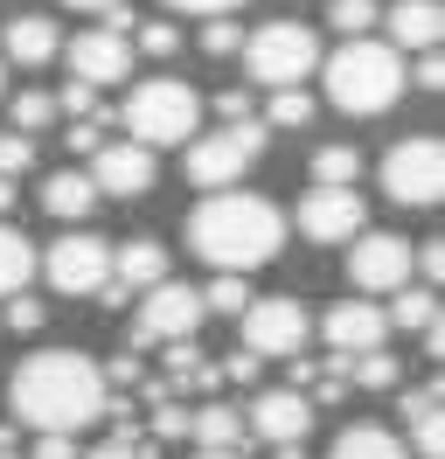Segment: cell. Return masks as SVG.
<instances>
[{
  "mask_svg": "<svg viewBox=\"0 0 445 459\" xmlns=\"http://www.w3.org/2000/svg\"><path fill=\"white\" fill-rule=\"evenodd\" d=\"M278 244H285V216L250 188H209V202H195L188 216V251L216 272H257L278 258Z\"/></svg>",
  "mask_w": 445,
  "mask_h": 459,
  "instance_id": "obj_1",
  "label": "cell"
},
{
  "mask_svg": "<svg viewBox=\"0 0 445 459\" xmlns=\"http://www.w3.org/2000/svg\"><path fill=\"white\" fill-rule=\"evenodd\" d=\"M14 418L35 431H83L105 418V369L77 348H42L14 369Z\"/></svg>",
  "mask_w": 445,
  "mask_h": 459,
  "instance_id": "obj_2",
  "label": "cell"
},
{
  "mask_svg": "<svg viewBox=\"0 0 445 459\" xmlns=\"http://www.w3.org/2000/svg\"><path fill=\"white\" fill-rule=\"evenodd\" d=\"M320 77H327V105L334 112L376 118V112H389V105L404 98V49L369 42V35H348V42L320 63Z\"/></svg>",
  "mask_w": 445,
  "mask_h": 459,
  "instance_id": "obj_3",
  "label": "cell"
},
{
  "mask_svg": "<svg viewBox=\"0 0 445 459\" xmlns=\"http://www.w3.org/2000/svg\"><path fill=\"white\" fill-rule=\"evenodd\" d=\"M118 118H126V133L139 146H181L202 126V98L181 77H146V84H133V98H126Z\"/></svg>",
  "mask_w": 445,
  "mask_h": 459,
  "instance_id": "obj_4",
  "label": "cell"
},
{
  "mask_svg": "<svg viewBox=\"0 0 445 459\" xmlns=\"http://www.w3.org/2000/svg\"><path fill=\"white\" fill-rule=\"evenodd\" d=\"M244 70L250 84H306L313 70H320V35L306 29V22H265L257 35H244Z\"/></svg>",
  "mask_w": 445,
  "mask_h": 459,
  "instance_id": "obj_5",
  "label": "cell"
},
{
  "mask_svg": "<svg viewBox=\"0 0 445 459\" xmlns=\"http://www.w3.org/2000/svg\"><path fill=\"white\" fill-rule=\"evenodd\" d=\"M265 118H222V133H202V140H188V181L195 188H237L250 174V160L265 153Z\"/></svg>",
  "mask_w": 445,
  "mask_h": 459,
  "instance_id": "obj_6",
  "label": "cell"
},
{
  "mask_svg": "<svg viewBox=\"0 0 445 459\" xmlns=\"http://www.w3.org/2000/svg\"><path fill=\"white\" fill-rule=\"evenodd\" d=\"M445 188V153L432 133H417V140H397L383 153V195L397 209H432Z\"/></svg>",
  "mask_w": 445,
  "mask_h": 459,
  "instance_id": "obj_7",
  "label": "cell"
},
{
  "mask_svg": "<svg viewBox=\"0 0 445 459\" xmlns=\"http://www.w3.org/2000/svg\"><path fill=\"white\" fill-rule=\"evenodd\" d=\"M202 292L195 286H174V279H153L146 299H139V320H133V348H161V342H188L202 334Z\"/></svg>",
  "mask_w": 445,
  "mask_h": 459,
  "instance_id": "obj_8",
  "label": "cell"
},
{
  "mask_svg": "<svg viewBox=\"0 0 445 459\" xmlns=\"http://www.w3.org/2000/svg\"><path fill=\"white\" fill-rule=\"evenodd\" d=\"M35 264H42V279H49L63 299H91V292L111 279V244L91 237V230H70V237L49 244V258H35Z\"/></svg>",
  "mask_w": 445,
  "mask_h": 459,
  "instance_id": "obj_9",
  "label": "cell"
},
{
  "mask_svg": "<svg viewBox=\"0 0 445 459\" xmlns=\"http://www.w3.org/2000/svg\"><path fill=\"white\" fill-rule=\"evenodd\" d=\"M244 348L257 362H285L306 348V307L292 292H272V299H244Z\"/></svg>",
  "mask_w": 445,
  "mask_h": 459,
  "instance_id": "obj_10",
  "label": "cell"
},
{
  "mask_svg": "<svg viewBox=\"0 0 445 459\" xmlns=\"http://www.w3.org/2000/svg\"><path fill=\"white\" fill-rule=\"evenodd\" d=\"M411 279V244L389 230H355L348 237V286L355 292H397Z\"/></svg>",
  "mask_w": 445,
  "mask_h": 459,
  "instance_id": "obj_11",
  "label": "cell"
},
{
  "mask_svg": "<svg viewBox=\"0 0 445 459\" xmlns=\"http://www.w3.org/2000/svg\"><path fill=\"white\" fill-rule=\"evenodd\" d=\"M355 230H369V202L355 195V188H306L300 202V237L306 244H348Z\"/></svg>",
  "mask_w": 445,
  "mask_h": 459,
  "instance_id": "obj_12",
  "label": "cell"
},
{
  "mask_svg": "<svg viewBox=\"0 0 445 459\" xmlns=\"http://www.w3.org/2000/svg\"><path fill=\"white\" fill-rule=\"evenodd\" d=\"M153 146H139V140H105L98 153H91V188L98 195H118V202H133L153 188Z\"/></svg>",
  "mask_w": 445,
  "mask_h": 459,
  "instance_id": "obj_13",
  "label": "cell"
},
{
  "mask_svg": "<svg viewBox=\"0 0 445 459\" xmlns=\"http://www.w3.org/2000/svg\"><path fill=\"white\" fill-rule=\"evenodd\" d=\"M313 403H306V390L292 383V390H257L250 397V411H244V431H257L265 446H300L306 431H313Z\"/></svg>",
  "mask_w": 445,
  "mask_h": 459,
  "instance_id": "obj_14",
  "label": "cell"
},
{
  "mask_svg": "<svg viewBox=\"0 0 445 459\" xmlns=\"http://www.w3.org/2000/svg\"><path fill=\"white\" fill-rule=\"evenodd\" d=\"M320 334H327L334 355H362V348H383L389 342V320L376 299H334L327 320H320Z\"/></svg>",
  "mask_w": 445,
  "mask_h": 459,
  "instance_id": "obj_15",
  "label": "cell"
},
{
  "mask_svg": "<svg viewBox=\"0 0 445 459\" xmlns=\"http://www.w3.org/2000/svg\"><path fill=\"white\" fill-rule=\"evenodd\" d=\"M126 70H133V42L118 29H91L70 42V77H83V84H126Z\"/></svg>",
  "mask_w": 445,
  "mask_h": 459,
  "instance_id": "obj_16",
  "label": "cell"
},
{
  "mask_svg": "<svg viewBox=\"0 0 445 459\" xmlns=\"http://www.w3.org/2000/svg\"><path fill=\"white\" fill-rule=\"evenodd\" d=\"M389 29V49H432L439 42V29H445V7L439 0H397L389 14H376Z\"/></svg>",
  "mask_w": 445,
  "mask_h": 459,
  "instance_id": "obj_17",
  "label": "cell"
},
{
  "mask_svg": "<svg viewBox=\"0 0 445 459\" xmlns=\"http://www.w3.org/2000/svg\"><path fill=\"white\" fill-rule=\"evenodd\" d=\"M111 279H118L126 292H146L153 279H167V244H153V237L111 244Z\"/></svg>",
  "mask_w": 445,
  "mask_h": 459,
  "instance_id": "obj_18",
  "label": "cell"
},
{
  "mask_svg": "<svg viewBox=\"0 0 445 459\" xmlns=\"http://www.w3.org/2000/svg\"><path fill=\"white\" fill-rule=\"evenodd\" d=\"M0 49H7V63H22V70H42L63 42H56V22H49V14H14Z\"/></svg>",
  "mask_w": 445,
  "mask_h": 459,
  "instance_id": "obj_19",
  "label": "cell"
},
{
  "mask_svg": "<svg viewBox=\"0 0 445 459\" xmlns=\"http://www.w3.org/2000/svg\"><path fill=\"white\" fill-rule=\"evenodd\" d=\"M42 209H49L56 223H83L91 209H98V188H91V174L83 168H56L42 181Z\"/></svg>",
  "mask_w": 445,
  "mask_h": 459,
  "instance_id": "obj_20",
  "label": "cell"
},
{
  "mask_svg": "<svg viewBox=\"0 0 445 459\" xmlns=\"http://www.w3.org/2000/svg\"><path fill=\"white\" fill-rule=\"evenodd\" d=\"M404 425H411V459H439V383L404 390Z\"/></svg>",
  "mask_w": 445,
  "mask_h": 459,
  "instance_id": "obj_21",
  "label": "cell"
},
{
  "mask_svg": "<svg viewBox=\"0 0 445 459\" xmlns=\"http://www.w3.org/2000/svg\"><path fill=\"white\" fill-rule=\"evenodd\" d=\"M327 459H411V446L383 425H348L341 438L327 446Z\"/></svg>",
  "mask_w": 445,
  "mask_h": 459,
  "instance_id": "obj_22",
  "label": "cell"
},
{
  "mask_svg": "<svg viewBox=\"0 0 445 459\" xmlns=\"http://www.w3.org/2000/svg\"><path fill=\"white\" fill-rule=\"evenodd\" d=\"M188 438L195 446H244V411L222 403V397H209L202 411H188Z\"/></svg>",
  "mask_w": 445,
  "mask_h": 459,
  "instance_id": "obj_23",
  "label": "cell"
},
{
  "mask_svg": "<svg viewBox=\"0 0 445 459\" xmlns=\"http://www.w3.org/2000/svg\"><path fill=\"white\" fill-rule=\"evenodd\" d=\"M28 279H35V244H28L14 223H0V299L22 292Z\"/></svg>",
  "mask_w": 445,
  "mask_h": 459,
  "instance_id": "obj_24",
  "label": "cell"
},
{
  "mask_svg": "<svg viewBox=\"0 0 445 459\" xmlns=\"http://www.w3.org/2000/svg\"><path fill=\"white\" fill-rule=\"evenodd\" d=\"M389 327H404V334H424V327H432V320H439V292L432 286H411V279H404V286H397V307H389Z\"/></svg>",
  "mask_w": 445,
  "mask_h": 459,
  "instance_id": "obj_25",
  "label": "cell"
},
{
  "mask_svg": "<svg viewBox=\"0 0 445 459\" xmlns=\"http://www.w3.org/2000/svg\"><path fill=\"white\" fill-rule=\"evenodd\" d=\"M355 174H362L355 146H320V153H313V181H320V188H355Z\"/></svg>",
  "mask_w": 445,
  "mask_h": 459,
  "instance_id": "obj_26",
  "label": "cell"
},
{
  "mask_svg": "<svg viewBox=\"0 0 445 459\" xmlns=\"http://www.w3.org/2000/svg\"><path fill=\"white\" fill-rule=\"evenodd\" d=\"M306 118H313V98H306L300 84H278V91H272V112H265V126L292 133V126H306Z\"/></svg>",
  "mask_w": 445,
  "mask_h": 459,
  "instance_id": "obj_27",
  "label": "cell"
},
{
  "mask_svg": "<svg viewBox=\"0 0 445 459\" xmlns=\"http://www.w3.org/2000/svg\"><path fill=\"white\" fill-rule=\"evenodd\" d=\"M244 299H250V286H244V272H216V286L202 292V314H244Z\"/></svg>",
  "mask_w": 445,
  "mask_h": 459,
  "instance_id": "obj_28",
  "label": "cell"
},
{
  "mask_svg": "<svg viewBox=\"0 0 445 459\" xmlns=\"http://www.w3.org/2000/svg\"><path fill=\"white\" fill-rule=\"evenodd\" d=\"M348 362H355V383L362 390H397V355H383V348H362V355H348Z\"/></svg>",
  "mask_w": 445,
  "mask_h": 459,
  "instance_id": "obj_29",
  "label": "cell"
},
{
  "mask_svg": "<svg viewBox=\"0 0 445 459\" xmlns=\"http://www.w3.org/2000/svg\"><path fill=\"white\" fill-rule=\"evenodd\" d=\"M376 0H327V29H341V35H369L376 29Z\"/></svg>",
  "mask_w": 445,
  "mask_h": 459,
  "instance_id": "obj_30",
  "label": "cell"
},
{
  "mask_svg": "<svg viewBox=\"0 0 445 459\" xmlns=\"http://www.w3.org/2000/svg\"><path fill=\"white\" fill-rule=\"evenodd\" d=\"M161 446L146 438V431H111L105 446H91V453H77V459H153Z\"/></svg>",
  "mask_w": 445,
  "mask_h": 459,
  "instance_id": "obj_31",
  "label": "cell"
},
{
  "mask_svg": "<svg viewBox=\"0 0 445 459\" xmlns=\"http://www.w3.org/2000/svg\"><path fill=\"white\" fill-rule=\"evenodd\" d=\"M49 118H56V98H49V91H22V98H14V133H42Z\"/></svg>",
  "mask_w": 445,
  "mask_h": 459,
  "instance_id": "obj_32",
  "label": "cell"
},
{
  "mask_svg": "<svg viewBox=\"0 0 445 459\" xmlns=\"http://www.w3.org/2000/svg\"><path fill=\"white\" fill-rule=\"evenodd\" d=\"M146 438H153V446H174V438H188V411H181L174 397H161V403H153V431H146Z\"/></svg>",
  "mask_w": 445,
  "mask_h": 459,
  "instance_id": "obj_33",
  "label": "cell"
},
{
  "mask_svg": "<svg viewBox=\"0 0 445 459\" xmlns=\"http://www.w3.org/2000/svg\"><path fill=\"white\" fill-rule=\"evenodd\" d=\"M28 168H35V140H28V133H0V174L22 181Z\"/></svg>",
  "mask_w": 445,
  "mask_h": 459,
  "instance_id": "obj_34",
  "label": "cell"
},
{
  "mask_svg": "<svg viewBox=\"0 0 445 459\" xmlns=\"http://www.w3.org/2000/svg\"><path fill=\"white\" fill-rule=\"evenodd\" d=\"M133 42L146 49V56H174V49H181V29H174V22H139Z\"/></svg>",
  "mask_w": 445,
  "mask_h": 459,
  "instance_id": "obj_35",
  "label": "cell"
},
{
  "mask_svg": "<svg viewBox=\"0 0 445 459\" xmlns=\"http://www.w3.org/2000/svg\"><path fill=\"white\" fill-rule=\"evenodd\" d=\"M105 133H111V118H105V112H83L77 126L63 133V140H70V153H98V146H105Z\"/></svg>",
  "mask_w": 445,
  "mask_h": 459,
  "instance_id": "obj_36",
  "label": "cell"
},
{
  "mask_svg": "<svg viewBox=\"0 0 445 459\" xmlns=\"http://www.w3.org/2000/svg\"><path fill=\"white\" fill-rule=\"evenodd\" d=\"M7 299H14V307H7V327H14V334H35V327L49 320V307H42V299H22V292H7Z\"/></svg>",
  "mask_w": 445,
  "mask_h": 459,
  "instance_id": "obj_37",
  "label": "cell"
},
{
  "mask_svg": "<svg viewBox=\"0 0 445 459\" xmlns=\"http://www.w3.org/2000/svg\"><path fill=\"white\" fill-rule=\"evenodd\" d=\"M56 112H70V118L98 112V84H83V77H70V84H63V98H56Z\"/></svg>",
  "mask_w": 445,
  "mask_h": 459,
  "instance_id": "obj_38",
  "label": "cell"
},
{
  "mask_svg": "<svg viewBox=\"0 0 445 459\" xmlns=\"http://www.w3.org/2000/svg\"><path fill=\"white\" fill-rule=\"evenodd\" d=\"M404 77H411L417 91H439V84H445V63H439V42H432V49H417V70H404Z\"/></svg>",
  "mask_w": 445,
  "mask_h": 459,
  "instance_id": "obj_39",
  "label": "cell"
},
{
  "mask_svg": "<svg viewBox=\"0 0 445 459\" xmlns=\"http://www.w3.org/2000/svg\"><path fill=\"white\" fill-rule=\"evenodd\" d=\"M22 459H77V431H42L35 453H22Z\"/></svg>",
  "mask_w": 445,
  "mask_h": 459,
  "instance_id": "obj_40",
  "label": "cell"
},
{
  "mask_svg": "<svg viewBox=\"0 0 445 459\" xmlns=\"http://www.w3.org/2000/svg\"><path fill=\"white\" fill-rule=\"evenodd\" d=\"M202 49H209V56H230V49H237V22L209 14V29H202Z\"/></svg>",
  "mask_w": 445,
  "mask_h": 459,
  "instance_id": "obj_41",
  "label": "cell"
},
{
  "mask_svg": "<svg viewBox=\"0 0 445 459\" xmlns=\"http://www.w3.org/2000/svg\"><path fill=\"white\" fill-rule=\"evenodd\" d=\"M216 369H222V383H257V369H265V362H257V355L244 348V355H222Z\"/></svg>",
  "mask_w": 445,
  "mask_h": 459,
  "instance_id": "obj_42",
  "label": "cell"
},
{
  "mask_svg": "<svg viewBox=\"0 0 445 459\" xmlns=\"http://www.w3.org/2000/svg\"><path fill=\"white\" fill-rule=\"evenodd\" d=\"M105 383H118V390H133V383H139V348H126V355H111Z\"/></svg>",
  "mask_w": 445,
  "mask_h": 459,
  "instance_id": "obj_43",
  "label": "cell"
},
{
  "mask_svg": "<svg viewBox=\"0 0 445 459\" xmlns=\"http://www.w3.org/2000/svg\"><path fill=\"white\" fill-rule=\"evenodd\" d=\"M167 7H181V14H230V7H244V0H167Z\"/></svg>",
  "mask_w": 445,
  "mask_h": 459,
  "instance_id": "obj_44",
  "label": "cell"
},
{
  "mask_svg": "<svg viewBox=\"0 0 445 459\" xmlns=\"http://www.w3.org/2000/svg\"><path fill=\"white\" fill-rule=\"evenodd\" d=\"M216 112H222V118H250V91H222Z\"/></svg>",
  "mask_w": 445,
  "mask_h": 459,
  "instance_id": "obj_45",
  "label": "cell"
},
{
  "mask_svg": "<svg viewBox=\"0 0 445 459\" xmlns=\"http://www.w3.org/2000/svg\"><path fill=\"white\" fill-rule=\"evenodd\" d=\"M195 459H244V446H195Z\"/></svg>",
  "mask_w": 445,
  "mask_h": 459,
  "instance_id": "obj_46",
  "label": "cell"
},
{
  "mask_svg": "<svg viewBox=\"0 0 445 459\" xmlns=\"http://www.w3.org/2000/svg\"><path fill=\"white\" fill-rule=\"evenodd\" d=\"M63 7H83V14H105V7H118V0H63Z\"/></svg>",
  "mask_w": 445,
  "mask_h": 459,
  "instance_id": "obj_47",
  "label": "cell"
},
{
  "mask_svg": "<svg viewBox=\"0 0 445 459\" xmlns=\"http://www.w3.org/2000/svg\"><path fill=\"white\" fill-rule=\"evenodd\" d=\"M7 209H14V181L0 174V216H7Z\"/></svg>",
  "mask_w": 445,
  "mask_h": 459,
  "instance_id": "obj_48",
  "label": "cell"
},
{
  "mask_svg": "<svg viewBox=\"0 0 445 459\" xmlns=\"http://www.w3.org/2000/svg\"><path fill=\"white\" fill-rule=\"evenodd\" d=\"M0 459H22V446H14V431H0Z\"/></svg>",
  "mask_w": 445,
  "mask_h": 459,
  "instance_id": "obj_49",
  "label": "cell"
},
{
  "mask_svg": "<svg viewBox=\"0 0 445 459\" xmlns=\"http://www.w3.org/2000/svg\"><path fill=\"white\" fill-rule=\"evenodd\" d=\"M272 459H306V453H300V446H278V453H272Z\"/></svg>",
  "mask_w": 445,
  "mask_h": 459,
  "instance_id": "obj_50",
  "label": "cell"
}]
</instances>
